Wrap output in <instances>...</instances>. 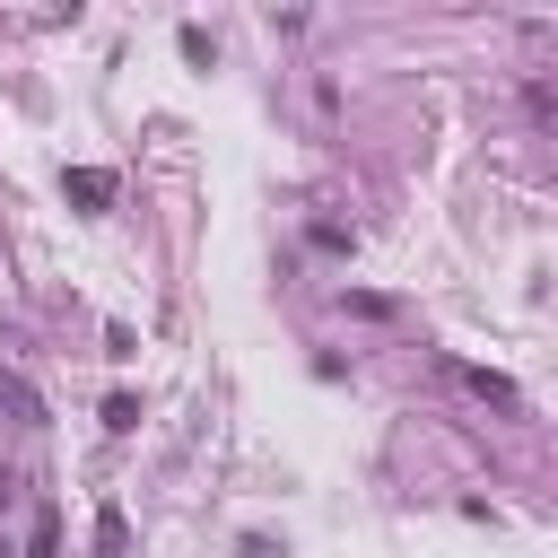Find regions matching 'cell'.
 <instances>
[{
  "instance_id": "6da1fadb",
  "label": "cell",
  "mask_w": 558,
  "mask_h": 558,
  "mask_svg": "<svg viewBox=\"0 0 558 558\" xmlns=\"http://www.w3.org/2000/svg\"><path fill=\"white\" fill-rule=\"evenodd\" d=\"M445 375H453V384H462L471 401H488V410H523V392H514V384H506L497 366H471V357H445Z\"/></svg>"
},
{
  "instance_id": "7a4b0ae2",
  "label": "cell",
  "mask_w": 558,
  "mask_h": 558,
  "mask_svg": "<svg viewBox=\"0 0 558 558\" xmlns=\"http://www.w3.org/2000/svg\"><path fill=\"white\" fill-rule=\"evenodd\" d=\"M61 192H70L78 209H105V201H113V174H105V166H70V174H61Z\"/></svg>"
},
{
  "instance_id": "3957f363",
  "label": "cell",
  "mask_w": 558,
  "mask_h": 558,
  "mask_svg": "<svg viewBox=\"0 0 558 558\" xmlns=\"http://www.w3.org/2000/svg\"><path fill=\"white\" fill-rule=\"evenodd\" d=\"M0 410H9V418H26V427L44 418V401H35V392H26V384H17L9 366H0Z\"/></svg>"
},
{
  "instance_id": "277c9868",
  "label": "cell",
  "mask_w": 558,
  "mask_h": 558,
  "mask_svg": "<svg viewBox=\"0 0 558 558\" xmlns=\"http://www.w3.org/2000/svg\"><path fill=\"white\" fill-rule=\"evenodd\" d=\"M340 314H357V323H392L401 305H392V296H366V288H349V296H340Z\"/></svg>"
},
{
  "instance_id": "5b68a950",
  "label": "cell",
  "mask_w": 558,
  "mask_h": 558,
  "mask_svg": "<svg viewBox=\"0 0 558 558\" xmlns=\"http://www.w3.org/2000/svg\"><path fill=\"white\" fill-rule=\"evenodd\" d=\"M523 113H532V122H558V78H532V87H523Z\"/></svg>"
},
{
  "instance_id": "8992f818",
  "label": "cell",
  "mask_w": 558,
  "mask_h": 558,
  "mask_svg": "<svg viewBox=\"0 0 558 558\" xmlns=\"http://www.w3.org/2000/svg\"><path fill=\"white\" fill-rule=\"evenodd\" d=\"M105 427H113V436H122V427H140V401H131V392H113V401H105Z\"/></svg>"
},
{
  "instance_id": "52a82bcc",
  "label": "cell",
  "mask_w": 558,
  "mask_h": 558,
  "mask_svg": "<svg viewBox=\"0 0 558 558\" xmlns=\"http://www.w3.org/2000/svg\"><path fill=\"white\" fill-rule=\"evenodd\" d=\"M122 541H131V532H122V514H113V506H105V514H96V549H105V558H113V549H122Z\"/></svg>"
}]
</instances>
